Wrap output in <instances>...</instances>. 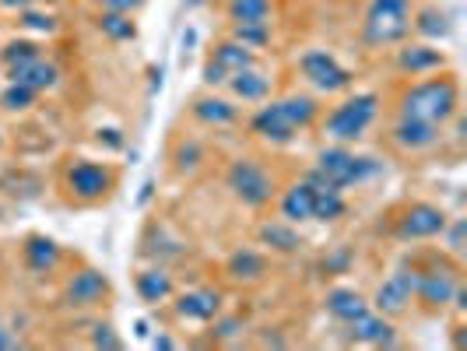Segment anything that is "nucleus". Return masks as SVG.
<instances>
[{
	"mask_svg": "<svg viewBox=\"0 0 467 351\" xmlns=\"http://www.w3.org/2000/svg\"><path fill=\"white\" fill-rule=\"evenodd\" d=\"M316 119V102L309 95H289L281 102L264 106L254 117V134L271 145H289L298 130H306Z\"/></svg>",
	"mask_w": 467,
	"mask_h": 351,
	"instance_id": "nucleus-1",
	"label": "nucleus"
},
{
	"mask_svg": "<svg viewBox=\"0 0 467 351\" xmlns=\"http://www.w3.org/2000/svg\"><path fill=\"white\" fill-rule=\"evenodd\" d=\"M457 102H461V92L450 78H432L415 84L404 99H401V117H415L425 123H436L443 127L446 119L457 113Z\"/></svg>",
	"mask_w": 467,
	"mask_h": 351,
	"instance_id": "nucleus-2",
	"label": "nucleus"
},
{
	"mask_svg": "<svg viewBox=\"0 0 467 351\" xmlns=\"http://www.w3.org/2000/svg\"><path fill=\"white\" fill-rule=\"evenodd\" d=\"M380 172V165L373 158H359L344 148H324L320 158H316V169L309 172L306 183L313 187H334V190H344V187H355V183H366Z\"/></svg>",
	"mask_w": 467,
	"mask_h": 351,
	"instance_id": "nucleus-3",
	"label": "nucleus"
},
{
	"mask_svg": "<svg viewBox=\"0 0 467 351\" xmlns=\"http://www.w3.org/2000/svg\"><path fill=\"white\" fill-rule=\"evenodd\" d=\"M376 113H380V99H376L373 92L351 95L348 102H341L338 110L327 117V123H324V134H327V137H334L338 145L359 141V137H362V134L373 127Z\"/></svg>",
	"mask_w": 467,
	"mask_h": 351,
	"instance_id": "nucleus-4",
	"label": "nucleus"
},
{
	"mask_svg": "<svg viewBox=\"0 0 467 351\" xmlns=\"http://www.w3.org/2000/svg\"><path fill=\"white\" fill-rule=\"evenodd\" d=\"M411 32V0H373L366 11V39L397 42Z\"/></svg>",
	"mask_w": 467,
	"mask_h": 351,
	"instance_id": "nucleus-5",
	"label": "nucleus"
},
{
	"mask_svg": "<svg viewBox=\"0 0 467 351\" xmlns=\"http://www.w3.org/2000/svg\"><path fill=\"white\" fill-rule=\"evenodd\" d=\"M229 190L239 197L246 207H264V204H271V197H274V180H271L256 162L239 158V162H232V169H229Z\"/></svg>",
	"mask_w": 467,
	"mask_h": 351,
	"instance_id": "nucleus-6",
	"label": "nucleus"
},
{
	"mask_svg": "<svg viewBox=\"0 0 467 351\" xmlns=\"http://www.w3.org/2000/svg\"><path fill=\"white\" fill-rule=\"evenodd\" d=\"M446 233V215L436 204H411L397 218V235L401 239H432Z\"/></svg>",
	"mask_w": 467,
	"mask_h": 351,
	"instance_id": "nucleus-7",
	"label": "nucleus"
},
{
	"mask_svg": "<svg viewBox=\"0 0 467 351\" xmlns=\"http://www.w3.org/2000/svg\"><path fill=\"white\" fill-rule=\"evenodd\" d=\"M302 75L313 81L320 92H344L351 84V75L324 49H313V53L302 57Z\"/></svg>",
	"mask_w": 467,
	"mask_h": 351,
	"instance_id": "nucleus-8",
	"label": "nucleus"
},
{
	"mask_svg": "<svg viewBox=\"0 0 467 351\" xmlns=\"http://www.w3.org/2000/svg\"><path fill=\"white\" fill-rule=\"evenodd\" d=\"M246 67H254V53L243 42H221L214 49V60L204 67V81L208 84H221V81H229L232 75H239Z\"/></svg>",
	"mask_w": 467,
	"mask_h": 351,
	"instance_id": "nucleus-9",
	"label": "nucleus"
},
{
	"mask_svg": "<svg viewBox=\"0 0 467 351\" xmlns=\"http://www.w3.org/2000/svg\"><path fill=\"white\" fill-rule=\"evenodd\" d=\"M109 187H113V176L95 162H78L67 172V190L78 200H99L109 194Z\"/></svg>",
	"mask_w": 467,
	"mask_h": 351,
	"instance_id": "nucleus-10",
	"label": "nucleus"
},
{
	"mask_svg": "<svg viewBox=\"0 0 467 351\" xmlns=\"http://www.w3.org/2000/svg\"><path fill=\"white\" fill-rule=\"evenodd\" d=\"M457 277L450 271H428V274H415V295L422 299L428 310H439L446 306L454 295H457Z\"/></svg>",
	"mask_w": 467,
	"mask_h": 351,
	"instance_id": "nucleus-11",
	"label": "nucleus"
},
{
	"mask_svg": "<svg viewBox=\"0 0 467 351\" xmlns=\"http://www.w3.org/2000/svg\"><path fill=\"white\" fill-rule=\"evenodd\" d=\"M415 295V271H397L393 277H386L376 292V310L380 312H404L408 303Z\"/></svg>",
	"mask_w": 467,
	"mask_h": 351,
	"instance_id": "nucleus-12",
	"label": "nucleus"
},
{
	"mask_svg": "<svg viewBox=\"0 0 467 351\" xmlns=\"http://www.w3.org/2000/svg\"><path fill=\"white\" fill-rule=\"evenodd\" d=\"M7 75H11V81H18V84H29L32 92H46V88H53L56 78H60V71H56L49 60H43V53H39V57H32V60L11 64V67H7Z\"/></svg>",
	"mask_w": 467,
	"mask_h": 351,
	"instance_id": "nucleus-13",
	"label": "nucleus"
},
{
	"mask_svg": "<svg viewBox=\"0 0 467 351\" xmlns=\"http://www.w3.org/2000/svg\"><path fill=\"white\" fill-rule=\"evenodd\" d=\"M393 141L401 148H408V152H425V148H432L439 141V127L415 117H401V123L393 127Z\"/></svg>",
	"mask_w": 467,
	"mask_h": 351,
	"instance_id": "nucleus-14",
	"label": "nucleus"
},
{
	"mask_svg": "<svg viewBox=\"0 0 467 351\" xmlns=\"http://www.w3.org/2000/svg\"><path fill=\"white\" fill-rule=\"evenodd\" d=\"M106 292H109L106 274L88 268V271L74 274V281L67 285V303H71V306H95V303H102Z\"/></svg>",
	"mask_w": 467,
	"mask_h": 351,
	"instance_id": "nucleus-15",
	"label": "nucleus"
},
{
	"mask_svg": "<svg viewBox=\"0 0 467 351\" xmlns=\"http://www.w3.org/2000/svg\"><path fill=\"white\" fill-rule=\"evenodd\" d=\"M176 312L186 316V320H201L208 323L221 312V295L212 292V288H197V292H183L179 303H176Z\"/></svg>",
	"mask_w": 467,
	"mask_h": 351,
	"instance_id": "nucleus-16",
	"label": "nucleus"
},
{
	"mask_svg": "<svg viewBox=\"0 0 467 351\" xmlns=\"http://www.w3.org/2000/svg\"><path fill=\"white\" fill-rule=\"evenodd\" d=\"M348 327H351L355 341H366V345H393V327H390L383 316H373L369 310L362 312V316H355Z\"/></svg>",
	"mask_w": 467,
	"mask_h": 351,
	"instance_id": "nucleus-17",
	"label": "nucleus"
},
{
	"mask_svg": "<svg viewBox=\"0 0 467 351\" xmlns=\"http://www.w3.org/2000/svg\"><path fill=\"white\" fill-rule=\"evenodd\" d=\"M366 310H369V303L355 288H331L327 292V312L334 320H341V323H351L355 316H362Z\"/></svg>",
	"mask_w": 467,
	"mask_h": 351,
	"instance_id": "nucleus-18",
	"label": "nucleus"
},
{
	"mask_svg": "<svg viewBox=\"0 0 467 351\" xmlns=\"http://www.w3.org/2000/svg\"><path fill=\"white\" fill-rule=\"evenodd\" d=\"M397 67L408 71V75H428V71L443 67V53L432 49V46H408V49L397 53Z\"/></svg>",
	"mask_w": 467,
	"mask_h": 351,
	"instance_id": "nucleus-19",
	"label": "nucleus"
},
{
	"mask_svg": "<svg viewBox=\"0 0 467 351\" xmlns=\"http://www.w3.org/2000/svg\"><path fill=\"white\" fill-rule=\"evenodd\" d=\"M25 264L36 274L53 271V268L60 264V246H56L53 239H46V235H32V239L25 242Z\"/></svg>",
	"mask_w": 467,
	"mask_h": 351,
	"instance_id": "nucleus-20",
	"label": "nucleus"
},
{
	"mask_svg": "<svg viewBox=\"0 0 467 351\" xmlns=\"http://www.w3.org/2000/svg\"><path fill=\"white\" fill-rule=\"evenodd\" d=\"M229 84H232V92H236L243 102H264L267 92H271V78H264L256 67H246V71L232 75Z\"/></svg>",
	"mask_w": 467,
	"mask_h": 351,
	"instance_id": "nucleus-21",
	"label": "nucleus"
},
{
	"mask_svg": "<svg viewBox=\"0 0 467 351\" xmlns=\"http://www.w3.org/2000/svg\"><path fill=\"white\" fill-rule=\"evenodd\" d=\"M281 215L289 222H313V187L296 183L289 194L281 197Z\"/></svg>",
	"mask_w": 467,
	"mask_h": 351,
	"instance_id": "nucleus-22",
	"label": "nucleus"
},
{
	"mask_svg": "<svg viewBox=\"0 0 467 351\" xmlns=\"http://www.w3.org/2000/svg\"><path fill=\"white\" fill-rule=\"evenodd\" d=\"M194 117L201 119V123H208V127H229V123H236V106H229L225 99H214V95H208V99H197L194 102Z\"/></svg>",
	"mask_w": 467,
	"mask_h": 351,
	"instance_id": "nucleus-23",
	"label": "nucleus"
},
{
	"mask_svg": "<svg viewBox=\"0 0 467 351\" xmlns=\"http://www.w3.org/2000/svg\"><path fill=\"white\" fill-rule=\"evenodd\" d=\"M137 292L144 303H166L172 295V277L162 268H151V271L137 274Z\"/></svg>",
	"mask_w": 467,
	"mask_h": 351,
	"instance_id": "nucleus-24",
	"label": "nucleus"
},
{
	"mask_svg": "<svg viewBox=\"0 0 467 351\" xmlns=\"http://www.w3.org/2000/svg\"><path fill=\"white\" fill-rule=\"evenodd\" d=\"M264 271H267V260L256 250H236L229 257V274L236 281H256V277H264Z\"/></svg>",
	"mask_w": 467,
	"mask_h": 351,
	"instance_id": "nucleus-25",
	"label": "nucleus"
},
{
	"mask_svg": "<svg viewBox=\"0 0 467 351\" xmlns=\"http://www.w3.org/2000/svg\"><path fill=\"white\" fill-rule=\"evenodd\" d=\"M341 215H344L341 190H334V187H313V222H334Z\"/></svg>",
	"mask_w": 467,
	"mask_h": 351,
	"instance_id": "nucleus-26",
	"label": "nucleus"
},
{
	"mask_svg": "<svg viewBox=\"0 0 467 351\" xmlns=\"http://www.w3.org/2000/svg\"><path fill=\"white\" fill-rule=\"evenodd\" d=\"M260 242L271 246V250H278V253H296L298 246H302L296 229H292V225H281V222L264 225V229H260Z\"/></svg>",
	"mask_w": 467,
	"mask_h": 351,
	"instance_id": "nucleus-27",
	"label": "nucleus"
},
{
	"mask_svg": "<svg viewBox=\"0 0 467 351\" xmlns=\"http://www.w3.org/2000/svg\"><path fill=\"white\" fill-rule=\"evenodd\" d=\"M229 14L236 25H267L271 0H229Z\"/></svg>",
	"mask_w": 467,
	"mask_h": 351,
	"instance_id": "nucleus-28",
	"label": "nucleus"
},
{
	"mask_svg": "<svg viewBox=\"0 0 467 351\" xmlns=\"http://www.w3.org/2000/svg\"><path fill=\"white\" fill-rule=\"evenodd\" d=\"M99 32L109 36L113 42H127L137 36L130 14H124V11H102V18H99Z\"/></svg>",
	"mask_w": 467,
	"mask_h": 351,
	"instance_id": "nucleus-29",
	"label": "nucleus"
},
{
	"mask_svg": "<svg viewBox=\"0 0 467 351\" xmlns=\"http://www.w3.org/2000/svg\"><path fill=\"white\" fill-rule=\"evenodd\" d=\"M415 18H419V22H411V25H415L422 36H428V39L450 36V18H446V11H439V7H422Z\"/></svg>",
	"mask_w": 467,
	"mask_h": 351,
	"instance_id": "nucleus-30",
	"label": "nucleus"
},
{
	"mask_svg": "<svg viewBox=\"0 0 467 351\" xmlns=\"http://www.w3.org/2000/svg\"><path fill=\"white\" fill-rule=\"evenodd\" d=\"M36 95H39V92H32L29 84L11 81V88L0 95V106H4V110H11V113H22V110H29V106L36 102Z\"/></svg>",
	"mask_w": 467,
	"mask_h": 351,
	"instance_id": "nucleus-31",
	"label": "nucleus"
},
{
	"mask_svg": "<svg viewBox=\"0 0 467 351\" xmlns=\"http://www.w3.org/2000/svg\"><path fill=\"white\" fill-rule=\"evenodd\" d=\"M267 39H271V36H267V25H236V42H243L246 49L264 46Z\"/></svg>",
	"mask_w": 467,
	"mask_h": 351,
	"instance_id": "nucleus-32",
	"label": "nucleus"
},
{
	"mask_svg": "<svg viewBox=\"0 0 467 351\" xmlns=\"http://www.w3.org/2000/svg\"><path fill=\"white\" fill-rule=\"evenodd\" d=\"M32 57H39V46H36V42H11L7 53H4V64L11 67V64H22V60H32Z\"/></svg>",
	"mask_w": 467,
	"mask_h": 351,
	"instance_id": "nucleus-33",
	"label": "nucleus"
},
{
	"mask_svg": "<svg viewBox=\"0 0 467 351\" xmlns=\"http://www.w3.org/2000/svg\"><path fill=\"white\" fill-rule=\"evenodd\" d=\"M22 25H25V29H36V32H53V29H56V22H53L49 14H39V11H25V14H22Z\"/></svg>",
	"mask_w": 467,
	"mask_h": 351,
	"instance_id": "nucleus-34",
	"label": "nucleus"
},
{
	"mask_svg": "<svg viewBox=\"0 0 467 351\" xmlns=\"http://www.w3.org/2000/svg\"><path fill=\"white\" fill-rule=\"evenodd\" d=\"M91 345H95V348H120V338L113 334V327H109V323H102V327H95Z\"/></svg>",
	"mask_w": 467,
	"mask_h": 351,
	"instance_id": "nucleus-35",
	"label": "nucleus"
},
{
	"mask_svg": "<svg viewBox=\"0 0 467 351\" xmlns=\"http://www.w3.org/2000/svg\"><path fill=\"white\" fill-rule=\"evenodd\" d=\"M197 158H201V148L197 145H183L176 152V169H197Z\"/></svg>",
	"mask_w": 467,
	"mask_h": 351,
	"instance_id": "nucleus-36",
	"label": "nucleus"
},
{
	"mask_svg": "<svg viewBox=\"0 0 467 351\" xmlns=\"http://www.w3.org/2000/svg\"><path fill=\"white\" fill-rule=\"evenodd\" d=\"M239 327H243L239 320H221V323H214V338H232Z\"/></svg>",
	"mask_w": 467,
	"mask_h": 351,
	"instance_id": "nucleus-37",
	"label": "nucleus"
},
{
	"mask_svg": "<svg viewBox=\"0 0 467 351\" xmlns=\"http://www.w3.org/2000/svg\"><path fill=\"white\" fill-rule=\"evenodd\" d=\"M102 7H106V11H124V14H130L134 7H141V0H102Z\"/></svg>",
	"mask_w": 467,
	"mask_h": 351,
	"instance_id": "nucleus-38",
	"label": "nucleus"
},
{
	"mask_svg": "<svg viewBox=\"0 0 467 351\" xmlns=\"http://www.w3.org/2000/svg\"><path fill=\"white\" fill-rule=\"evenodd\" d=\"M464 222H457V225H454V229H450V250H454V253H461V250H464Z\"/></svg>",
	"mask_w": 467,
	"mask_h": 351,
	"instance_id": "nucleus-39",
	"label": "nucleus"
},
{
	"mask_svg": "<svg viewBox=\"0 0 467 351\" xmlns=\"http://www.w3.org/2000/svg\"><path fill=\"white\" fill-rule=\"evenodd\" d=\"M7 348H18V338H11L7 330H0V351H7Z\"/></svg>",
	"mask_w": 467,
	"mask_h": 351,
	"instance_id": "nucleus-40",
	"label": "nucleus"
},
{
	"mask_svg": "<svg viewBox=\"0 0 467 351\" xmlns=\"http://www.w3.org/2000/svg\"><path fill=\"white\" fill-rule=\"evenodd\" d=\"M0 4H4V7H25L29 0H0Z\"/></svg>",
	"mask_w": 467,
	"mask_h": 351,
	"instance_id": "nucleus-41",
	"label": "nucleus"
}]
</instances>
